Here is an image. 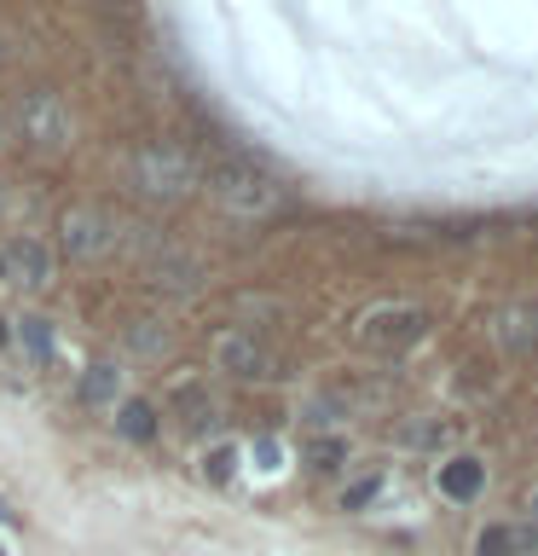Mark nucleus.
Instances as JSON below:
<instances>
[{
  "label": "nucleus",
  "mask_w": 538,
  "mask_h": 556,
  "mask_svg": "<svg viewBox=\"0 0 538 556\" xmlns=\"http://www.w3.org/2000/svg\"><path fill=\"white\" fill-rule=\"evenodd\" d=\"M203 191L215 198L220 215L232 220H272L284 208V186H278L272 168L249 163V156H226V163H208L203 168Z\"/></svg>",
  "instance_id": "obj_1"
},
{
  "label": "nucleus",
  "mask_w": 538,
  "mask_h": 556,
  "mask_svg": "<svg viewBox=\"0 0 538 556\" xmlns=\"http://www.w3.org/2000/svg\"><path fill=\"white\" fill-rule=\"evenodd\" d=\"M203 156L180 146V139H151L128 156V186L145 203H185L191 191H203Z\"/></svg>",
  "instance_id": "obj_2"
},
{
  "label": "nucleus",
  "mask_w": 538,
  "mask_h": 556,
  "mask_svg": "<svg viewBox=\"0 0 538 556\" xmlns=\"http://www.w3.org/2000/svg\"><path fill=\"white\" fill-rule=\"evenodd\" d=\"M347 337H354V348H364V354H411V348L428 337V307H417V302H371V307L354 313Z\"/></svg>",
  "instance_id": "obj_3"
},
{
  "label": "nucleus",
  "mask_w": 538,
  "mask_h": 556,
  "mask_svg": "<svg viewBox=\"0 0 538 556\" xmlns=\"http://www.w3.org/2000/svg\"><path fill=\"white\" fill-rule=\"evenodd\" d=\"M116 243H121V220L104 203H69V208H59V226H52V250H59V261H81V267H93V261H104Z\"/></svg>",
  "instance_id": "obj_4"
},
{
  "label": "nucleus",
  "mask_w": 538,
  "mask_h": 556,
  "mask_svg": "<svg viewBox=\"0 0 538 556\" xmlns=\"http://www.w3.org/2000/svg\"><path fill=\"white\" fill-rule=\"evenodd\" d=\"M12 122H17V134H24V146L29 151H64L69 146V134H76V116H69V104L59 87H24L12 104Z\"/></svg>",
  "instance_id": "obj_5"
},
{
  "label": "nucleus",
  "mask_w": 538,
  "mask_h": 556,
  "mask_svg": "<svg viewBox=\"0 0 538 556\" xmlns=\"http://www.w3.org/2000/svg\"><path fill=\"white\" fill-rule=\"evenodd\" d=\"M208 365L226 377V382H272L278 377V354L260 330H243V325H226L208 337Z\"/></svg>",
  "instance_id": "obj_6"
},
{
  "label": "nucleus",
  "mask_w": 538,
  "mask_h": 556,
  "mask_svg": "<svg viewBox=\"0 0 538 556\" xmlns=\"http://www.w3.org/2000/svg\"><path fill=\"white\" fill-rule=\"evenodd\" d=\"M486 342L498 359H538V295H510L486 313Z\"/></svg>",
  "instance_id": "obj_7"
},
{
  "label": "nucleus",
  "mask_w": 538,
  "mask_h": 556,
  "mask_svg": "<svg viewBox=\"0 0 538 556\" xmlns=\"http://www.w3.org/2000/svg\"><path fill=\"white\" fill-rule=\"evenodd\" d=\"M139 273H145V285L156 295H168V302H197L203 295V261L180 250V243H151L145 261H139Z\"/></svg>",
  "instance_id": "obj_8"
},
{
  "label": "nucleus",
  "mask_w": 538,
  "mask_h": 556,
  "mask_svg": "<svg viewBox=\"0 0 538 556\" xmlns=\"http://www.w3.org/2000/svg\"><path fill=\"white\" fill-rule=\"evenodd\" d=\"M59 278V250L35 232H12L0 238V285L12 290H47Z\"/></svg>",
  "instance_id": "obj_9"
},
{
  "label": "nucleus",
  "mask_w": 538,
  "mask_h": 556,
  "mask_svg": "<svg viewBox=\"0 0 538 556\" xmlns=\"http://www.w3.org/2000/svg\"><path fill=\"white\" fill-rule=\"evenodd\" d=\"M174 424H180L185 441H215L226 429V400L208 389V382H174Z\"/></svg>",
  "instance_id": "obj_10"
},
{
  "label": "nucleus",
  "mask_w": 538,
  "mask_h": 556,
  "mask_svg": "<svg viewBox=\"0 0 538 556\" xmlns=\"http://www.w3.org/2000/svg\"><path fill=\"white\" fill-rule=\"evenodd\" d=\"M394 446L417 452V458H446V452L463 446V424H458V417H440V412L399 417V424H394Z\"/></svg>",
  "instance_id": "obj_11"
},
{
  "label": "nucleus",
  "mask_w": 538,
  "mask_h": 556,
  "mask_svg": "<svg viewBox=\"0 0 538 556\" xmlns=\"http://www.w3.org/2000/svg\"><path fill=\"white\" fill-rule=\"evenodd\" d=\"M486 481H492V469H486L481 452H446L440 464H434V493H440L446 504H458V510H469L481 493H486Z\"/></svg>",
  "instance_id": "obj_12"
},
{
  "label": "nucleus",
  "mask_w": 538,
  "mask_h": 556,
  "mask_svg": "<svg viewBox=\"0 0 538 556\" xmlns=\"http://www.w3.org/2000/svg\"><path fill=\"white\" fill-rule=\"evenodd\" d=\"M121 354L139 359V365H163L174 354V330L163 319H151V313H133V319L121 325Z\"/></svg>",
  "instance_id": "obj_13"
},
{
  "label": "nucleus",
  "mask_w": 538,
  "mask_h": 556,
  "mask_svg": "<svg viewBox=\"0 0 538 556\" xmlns=\"http://www.w3.org/2000/svg\"><path fill=\"white\" fill-rule=\"evenodd\" d=\"M475 556H538V533L521 516H498L475 533Z\"/></svg>",
  "instance_id": "obj_14"
},
{
  "label": "nucleus",
  "mask_w": 538,
  "mask_h": 556,
  "mask_svg": "<svg viewBox=\"0 0 538 556\" xmlns=\"http://www.w3.org/2000/svg\"><path fill=\"white\" fill-rule=\"evenodd\" d=\"M111 424H116V434H121L128 446H151V441H156V429H163V412H156L145 394H121Z\"/></svg>",
  "instance_id": "obj_15"
},
{
  "label": "nucleus",
  "mask_w": 538,
  "mask_h": 556,
  "mask_svg": "<svg viewBox=\"0 0 538 556\" xmlns=\"http://www.w3.org/2000/svg\"><path fill=\"white\" fill-rule=\"evenodd\" d=\"M76 400H81V406H93V412H116V400H121V365L116 359H93L76 377Z\"/></svg>",
  "instance_id": "obj_16"
},
{
  "label": "nucleus",
  "mask_w": 538,
  "mask_h": 556,
  "mask_svg": "<svg viewBox=\"0 0 538 556\" xmlns=\"http://www.w3.org/2000/svg\"><path fill=\"white\" fill-rule=\"evenodd\" d=\"M12 342L24 348L29 365H52V354H59V325H52L47 313H17V319H12Z\"/></svg>",
  "instance_id": "obj_17"
},
{
  "label": "nucleus",
  "mask_w": 538,
  "mask_h": 556,
  "mask_svg": "<svg viewBox=\"0 0 538 556\" xmlns=\"http://www.w3.org/2000/svg\"><path fill=\"white\" fill-rule=\"evenodd\" d=\"M342 417H347V400L342 394H312L307 406H302V424L307 429H342Z\"/></svg>",
  "instance_id": "obj_18"
},
{
  "label": "nucleus",
  "mask_w": 538,
  "mask_h": 556,
  "mask_svg": "<svg viewBox=\"0 0 538 556\" xmlns=\"http://www.w3.org/2000/svg\"><path fill=\"white\" fill-rule=\"evenodd\" d=\"M376 493H382V476H364L342 493V510H364V504H376Z\"/></svg>",
  "instance_id": "obj_19"
},
{
  "label": "nucleus",
  "mask_w": 538,
  "mask_h": 556,
  "mask_svg": "<svg viewBox=\"0 0 538 556\" xmlns=\"http://www.w3.org/2000/svg\"><path fill=\"white\" fill-rule=\"evenodd\" d=\"M312 469H324V476H336V469H342V441H336V434L312 446Z\"/></svg>",
  "instance_id": "obj_20"
},
{
  "label": "nucleus",
  "mask_w": 538,
  "mask_h": 556,
  "mask_svg": "<svg viewBox=\"0 0 538 556\" xmlns=\"http://www.w3.org/2000/svg\"><path fill=\"white\" fill-rule=\"evenodd\" d=\"M232 469H238V452H215V458H208V481H232Z\"/></svg>",
  "instance_id": "obj_21"
},
{
  "label": "nucleus",
  "mask_w": 538,
  "mask_h": 556,
  "mask_svg": "<svg viewBox=\"0 0 538 556\" xmlns=\"http://www.w3.org/2000/svg\"><path fill=\"white\" fill-rule=\"evenodd\" d=\"M521 521H527V528L538 533V476L527 481V493H521Z\"/></svg>",
  "instance_id": "obj_22"
},
{
  "label": "nucleus",
  "mask_w": 538,
  "mask_h": 556,
  "mask_svg": "<svg viewBox=\"0 0 538 556\" xmlns=\"http://www.w3.org/2000/svg\"><path fill=\"white\" fill-rule=\"evenodd\" d=\"M12 348V319H0V354Z\"/></svg>",
  "instance_id": "obj_23"
},
{
  "label": "nucleus",
  "mask_w": 538,
  "mask_h": 556,
  "mask_svg": "<svg viewBox=\"0 0 538 556\" xmlns=\"http://www.w3.org/2000/svg\"><path fill=\"white\" fill-rule=\"evenodd\" d=\"M12 215V198H7V186H0V220H7Z\"/></svg>",
  "instance_id": "obj_24"
},
{
  "label": "nucleus",
  "mask_w": 538,
  "mask_h": 556,
  "mask_svg": "<svg viewBox=\"0 0 538 556\" xmlns=\"http://www.w3.org/2000/svg\"><path fill=\"white\" fill-rule=\"evenodd\" d=\"M0 521H12V510H7V504H0Z\"/></svg>",
  "instance_id": "obj_25"
},
{
  "label": "nucleus",
  "mask_w": 538,
  "mask_h": 556,
  "mask_svg": "<svg viewBox=\"0 0 538 556\" xmlns=\"http://www.w3.org/2000/svg\"><path fill=\"white\" fill-rule=\"evenodd\" d=\"M0 139H7V122H0Z\"/></svg>",
  "instance_id": "obj_26"
},
{
  "label": "nucleus",
  "mask_w": 538,
  "mask_h": 556,
  "mask_svg": "<svg viewBox=\"0 0 538 556\" xmlns=\"http://www.w3.org/2000/svg\"><path fill=\"white\" fill-rule=\"evenodd\" d=\"M0 556H7V545H0Z\"/></svg>",
  "instance_id": "obj_27"
}]
</instances>
